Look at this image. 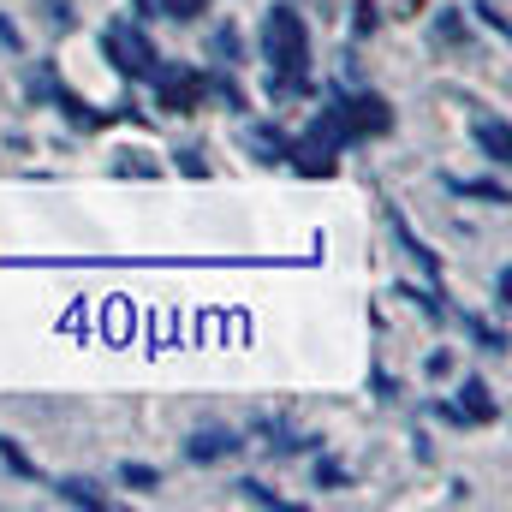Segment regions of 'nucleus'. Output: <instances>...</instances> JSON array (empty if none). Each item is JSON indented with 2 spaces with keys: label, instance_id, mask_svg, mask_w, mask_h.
Wrapping results in <instances>:
<instances>
[{
  "label": "nucleus",
  "instance_id": "nucleus-1",
  "mask_svg": "<svg viewBox=\"0 0 512 512\" xmlns=\"http://www.w3.org/2000/svg\"><path fill=\"white\" fill-rule=\"evenodd\" d=\"M393 126V108H387L382 96H346V102H334V108H322L316 114V126L304 131L298 143H286V155L304 167V173H334V155H340V143H358V137H382Z\"/></svg>",
  "mask_w": 512,
  "mask_h": 512
},
{
  "label": "nucleus",
  "instance_id": "nucleus-2",
  "mask_svg": "<svg viewBox=\"0 0 512 512\" xmlns=\"http://www.w3.org/2000/svg\"><path fill=\"white\" fill-rule=\"evenodd\" d=\"M262 60H268V72H274V90H280V96H292V90L304 84L310 30H304V18H298L292 6H268V18H262Z\"/></svg>",
  "mask_w": 512,
  "mask_h": 512
},
{
  "label": "nucleus",
  "instance_id": "nucleus-3",
  "mask_svg": "<svg viewBox=\"0 0 512 512\" xmlns=\"http://www.w3.org/2000/svg\"><path fill=\"white\" fill-rule=\"evenodd\" d=\"M102 54L126 72V78H149L155 66H161V54H155V42L137 30V24H126V18H114L108 30H102Z\"/></svg>",
  "mask_w": 512,
  "mask_h": 512
},
{
  "label": "nucleus",
  "instance_id": "nucleus-4",
  "mask_svg": "<svg viewBox=\"0 0 512 512\" xmlns=\"http://www.w3.org/2000/svg\"><path fill=\"white\" fill-rule=\"evenodd\" d=\"M149 78L161 90V108H173V114H191L203 102V72H191V66H155Z\"/></svg>",
  "mask_w": 512,
  "mask_h": 512
},
{
  "label": "nucleus",
  "instance_id": "nucleus-5",
  "mask_svg": "<svg viewBox=\"0 0 512 512\" xmlns=\"http://www.w3.org/2000/svg\"><path fill=\"white\" fill-rule=\"evenodd\" d=\"M185 453H191L197 465H209V459H227V453H239V435H233V429H197V435L185 441Z\"/></svg>",
  "mask_w": 512,
  "mask_h": 512
},
{
  "label": "nucleus",
  "instance_id": "nucleus-6",
  "mask_svg": "<svg viewBox=\"0 0 512 512\" xmlns=\"http://www.w3.org/2000/svg\"><path fill=\"white\" fill-rule=\"evenodd\" d=\"M459 393H465V399L453 405V417H459V423H495V417H501V405L489 399V387H483V382H465Z\"/></svg>",
  "mask_w": 512,
  "mask_h": 512
},
{
  "label": "nucleus",
  "instance_id": "nucleus-7",
  "mask_svg": "<svg viewBox=\"0 0 512 512\" xmlns=\"http://www.w3.org/2000/svg\"><path fill=\"white\" fill-rule=\"evenodd\" d=\"M477 143H483V155H489V161H507L512 155V137H507V120H501V114H489V120H477Z\"/></svg>",
  "mask_w": 512,
  "mask_h": 512
},
{
  "label": "nucleus",
  "instance_id": "nucleus-8",
  "mask_svg": "<svg viewBox=\"0 0 512 512\" xmlns=\"http://www.w3.org/2000/svg\"><path fill=\"white\" fill-rule=\"evenodd\" d=\"M54 495H60V501H72V507H108V495H102L96 483H84V477H66V483H54Z\"/></svg>",
  "mask_w": 512,
  "mask_h": 512
},
{
  "label": "nucleus",
  "instance_id": "nucleus-9",
  "mask_svg": "<svg viewBox=\"0 0 512 512\" xmlns=\"http://www.w3.org/2000/svg\"><path fill=\"white\" fill-rule=\"evenodd\" d=\"M245 143H251L262 161H286V137H280L274 126H251V131H245Z\"/></svg>",
  "mask_w": 512,
  "mask_h": 512
},
{
  "label": "nucleus",
  "instance_id": "nucleus-10",
  "mask_svg": "<svg viewBox=\"0 0 512 512\" xmlns=\"http://www.w3.org/2000/svg\"><path fill=\"white\" fill-rule=\"evenodd\" d=\"M453 191H465V197H489V203H507V191L489 185V179H453Z\"/></svg>",
  "mask_w": 512,
  "mask_h": 512
},
{
  "label": "nucleus",
  "instance_id": "nucleus-11",
  "mask_svg": "<svg viewBox=\"0 0 512 512\" xmlns=\"http://www.w3.org/2000/svg\"><path fill=\"white\" fill-rule=\"evenodd\" d=\"M239 495H245V501H256V507H286V501H280L268 483H239Z\"/></svg>",
  "mask_w": 512,
  "mask_h": 512
},
{
  "label": "nucleus",
  "instance_id": "nucleus-12",
  "mask_svg": "<svg viewBox=\"0 0 512 512\" xmlns=\"http://www.w3.org/2000/svg\"><path fill=\"white\" fill-rule=\"evenodd\" d=\"M161 12L167 18H197V12H209V0H161Z\"/></svg>",
  "mask_w": 512,
  "mask_h": 512
},
{
  "label": "nucleus",
  "instance_id": "nucleus-13",
  "mask_svg": "<svg viewBox=\"0 0 512 512\" xmlns=\"http://www.w3.org/2000/svg\"><path fill=\"white\" fill-rule=\"evenodd\" d=\"M0 459H6V465H12L18 477H36V465H30V459H24V453L12 447V441H0Z\"/></svg>",
  "mask_w": 512,
  "mask_h": 512
},
{
  "label": "nucleus",
  "instance_id": "nucleus-14",
  "mask_svg": "<svg viewBox=\"0 0 512 512\" xmlns=\"http://www.w3.org/2000/svg\"><path fill=\"white\" fill-rule=\"evenodd\" d=\"M120 477H126L131 489H155V483H161V477H155V471H149V465H126V471H120Z\"/></svg>",
  "mask_w": 512,
  "mask_h": 512
}]
</instances>
